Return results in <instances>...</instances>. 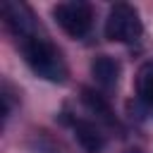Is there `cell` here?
<instances>
[{"label":"cell","instance_id":"obj_1","mask_svg":"<svg viewBox=\"0 0 153 153\" xmlns=\"http://www.w3.org/2000/svg\"><path fill=\"white\" fill-rule=\"evenodd\" d=\"M22 50H24L29 67L38 76H43L48 81H65V76H67L65 60L50 41H45L41 36H31V38L22 41Z\"/></svg>","mask_w":153,"mask_h":153},{"label":"cell","instance_id":"obj_2","mask_svg":"<svg viewBox=\"0 0 153 153\" xmlns=\"http://www.w3.org/2000/svg\"><path fill=\"white\" fill-rule=\"evenodd\" d=\"M141 36V19L131 5H115L105 19V38L117 43H131Z\"/></svg>","mask_w":153,"mask_h":153},{"label":"cell","instance_id":"obj_3","mask_svg":"<svg viewBox=\"0 0 153 153\" xmlns=\"http://www.w3.org/2000/svg\"><path fill=\"white\" fill-rule=\"evenodd\" d=\"M55 22H57V24L62 26V31L69 33L72 38H81V36L91 29V22H93L91 5L79 2V0L60 2V5L55 7Z\"/></svg>","mask_w":153,"mask_h":153},{"label":"cell","instance_id":"obj_4","mask_svg":"<svg viewBox=\"0 0 153 153\" xmlns=\"http://www.w3.org/2000/svg\"><path fill=\"white\" fill-rule=\"evenodd\" d=\"M2 14H5V22L12 26V31H14L22 41L36 36V33H33L31 12H29L24 5H19V2H2Z\"/></svg>","mask_w":153,"mask_h":153},{"label":"cell","instance_id":"obj_5","mask_svg":"<svg viewBox=\"0 0 153 153\" xmlns=\"http://www.w3.org/2000/svg\"><path fill=\"white\" fill-rule=\"evenodd\" d=\"M91 74L103 88H112L117 84V79H120V65L108 55H98L91 62Z\"/></svg>","mask_w":153,"mask_h":153},{"label":"cell","instance_id":"obj_6","mask_svg":"<svg viewBox=\"0 0 153 153\" xmlns=\"http://www.w3.org/2000/svg\"><path fill=\"white\" fill-rule=\"evenodd\" d=\"M74 136L79 141V146L86 151V153H100L103 146H105V139L103 134L96 129V124L91 122H74Z\"/></svg>","mask_w":153,"mask_h":153},{"label":"cell","instance_id":"obj_7","mask_svg":"<svg viewBox=\"0 0 153 153\" xmlns=\"http://www.w3.org/2000/svg\"><path fill=\"white\" fill-rule=\"evenodd\" d=\"M136 91L141 100L153 110V62H146L136 74Z\"/></svg>","mask_w":153,"mask_h":153},{"label":"cell","instance_id":"obj_8","mask_svg":"<svg viewBox=\"0 0 153 153\" xmlns=\"http://www.w3.org/2000/svg\"><path fill=\"white\" fill-rule=\"evenodd\" d=\"M81 100H84V105H86L91 112L100 115L103 120H110V105L105 103V98H103L100 93H96V91H91V88H84V91H81Z\"/></svg>","mask_w":153,"mask_h":153}]
</instances>
